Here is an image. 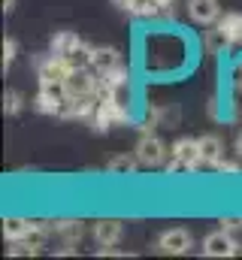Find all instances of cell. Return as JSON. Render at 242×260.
I'll return each instance as SVG.
<instances>
[{
	"label": "cell",
	"mask_w": 242,
	"mask_h": 260,
	"mask_svg": "<svg viewBox=\"0 0 242 260\" xmlns=\"http://www.w3.org/2000/svg\"><path fill=\"white\" fill-rule=\"evenodd\" d=\"M200 251H203L206 257H233V254H236V239H233L230 230L221 227V230H212V233L203 236Z\"/></svg>",
	"instance_id": "6da1fadb"
},
{
	"label": "cell",
	"mask_w": 242,
	"mask_h": 260,
	"mask_svg": "<svg viewBox=\"0 0 242 260\" xmlns=\"http://www.w3.org/2000/svg\"><path fill=\"white\" fill-rule=\"evenodd\" d=\"M133 154H136L139 167H161V164L167 160V145H164V142H161L158 136L145 133V136H142V139L136 142Z\"/></svg>",
	"instance_id": "7a4b0ae2"
},
{
	"label": "cell",
	"mask_w": 242,
	"mask_h": 260,
	"mask_svg": "<svg viewBox=\"0 0 242 260\" xmlns=\"http://www.w3.org/2000/svg\"><path fill=\"white\" fill-rule=\"evenodd\" d=\"M158 248L164 254H188L194 248V236L185 227H170V230H164L158 236Z\"/></svg>",
	"instance_id": "3957f363"
},
{
	"label": "cell",
	"mask_w": 242,
	"mask_h": 260,
	"mask_svg": "<svg viewBox=\"0 0 242 260\" xmlns=\"http://www.w3.org/2000/svg\"><path fill=\"white\" fill-rule=\"evenodd\" d=\"M188 18L194 24H215L221 18V3L218 0H188Z\"/></svg>",
	"instance_id": "277c9868"
},
{
	"label": "cell",
	"mask_w": 242,
	"mask_h": 260,
	"mask_svg": "<svg viewBox=\"0 0 242 260\" xmlns=\"http://www.w3.org/2000/svg\"><path fill=\"white\" fill-rule=\"evenodd\" d=\"M94 239H97L100 248H112V245H118L121 239H124V224L115 221V218H103V221H97V224H94Z\"/></svg>",
	"instance_id": "5b68a950"
},
{
	"label": "cell",
	"mask_w": 242,
	"mask_h": 260,
	"mask_svg": "<svg viewBox=\"0 0 242 260\" xmlns=\"http://www.w3.org/2000/svg\"><path fill=\"white\" fill-rule=\"evenodd\" d=\"M173 160L182 164V170H194L200 164V139L185 136L179 142H173Z\"/></svg>",
	"instance_id": "8992f818"
},
{
	"label": "cell",
	"mask_w": 242,
	"mask_h": 260,
	"mask_svg": "<svg viewBox=\"0 0 242 260\" xmlns=\"http://www.w3.org/2000/svg\"><path fill=\"white\" fill-rule=\"evenodd\" d=\"M121 64L118 52L112 49V46H100V49H91V67L97 70V73H103V76H109V73H115Z\"/></svg>",
	"instance_id": "52a82bcc"
},
{
	"label": "cell",
	"mask_w": 242,
	"mask_h": 260,
	"mask_svg": "<svg viewBox=\"0 0 242 260\" xmlns=\"http://www.w3.org/2000/svg\"><path fill=\"white\" fill-rule=\"evenodd\" d=\"M67 91H70V97H91L94 79H91L85 70H73V73L67 76Z\"/></svg>",
	"instance_id": "ba28073f"
},
{
	"label": "cell",
	"mask_w": 242,
	"mask_h": 260,
	"mask_svg": "<svg viewBox=\"0 0 242 260\" xmlns=\"http://www.w3.org/2000/svg\"><path fill=\"white\" fill-rule=\"evenodd\" d=\"M221 154H224V142L215 136V133H209V136H200V164H218L221 160Z\"/></svg>",
	"instance_id": "9c48e42d"
},
{
	"label": "cell",
	"mask_w": 242,
	"mask_h": 260,
	"mask_svg": "<svg viewBox=\"0 0 242 260\" xmlns=\"http://www.w3.org/2000/svg\"><path fill=\"white\" fill-rule=\"evenodd\" d=\"M34 227H37V221H27V218H6V221H3V236H6L9 242H18V239H27Z\"/></svg>",
	"instance_id": "30bf717a"
},
{
	"label": "cell",
	"mask_w": 242,
	"mask_h": 260,
	"mask_svg": "<svg viewBox=\"0 0 242 260\" xmlns=\"http://www.w3.org/2000/svg\"><path fill=\"white\" fill-rule=\"evenodd\" d=\"M218 30L227 43H236L242 40V15L239 12H227L224 18H218Z\"/></svg>",
	"instance_id": "8fae6325"
},
{
	"label": "cell",
	"mask_w": 242,
	"mask_h": 260,
	"mask_svg": "<svg viewBox=\"0 0 242 260\" xmlns=\"http://www.w3.org/2000/svg\"><path fill=\"white\" fill-rule=\"evenodd\" d=\"M82 46H85V43H82L76 34H67V30L58 34V37H52V52H55V55H64V58L73 55V52H79Z\"/></svg>",
	"instance_id": "7c38bea8"
},
{
	"label": "cell",
	"mask_w": 242,
	"mask_h": 260,
	"mask_svg": "<svg viewBox=\"0 0 242 260\" xmlns=\"http://www.w3.org/2000/svg\"><path fill=\"white\" fill-rule=\"evenodd\" d=\"M136 167H139L136 154H133V157H130V154H115V157L106 164V170H109L112 176H130V173H136Z\"/></svg>",
	"instance_id": "4fadbf2b"
},
{
	"label": "cell",
	"mask_w": 242,
	"mask_h": 260,
	"mask_svg": "<svg viewBox=\"0 0 242 260\" xmlns=\"http://www.w3.org/2000/svg\"><path fill=\"white\" fill-rule=\"evenodd\" d=\"M55 230H58L60 236H67L70 242H73V239H82V224H79V221H60Z\"/></svg>",
	"instance_id": "5bb4252c"
},
{
	"label": "cell",
	"mask_w": 242,
	"mask_h": 260,
	"mask_svg": "<svg viewBox=\"0 0 242 260\" xmlns=\"http://www.w3.org/2000/svg\"><path fill=\"white\" fill-rule=\"evenodd\" d=\"M3 109H6V115H18L21 112V94L18 91H6L3 94Z\"/></svg>",
	"instance_id": "9a60e30c"
},
{
	"label": "cell",
	"mask_w": 242,
	"mask_h": 260,
	"mask_svg": "<svg viewBox=\"0 0 242 260\" xmlns=\"http://www.w3.org/2000/svg\"><path fill=\"white\" fill-rule=\"evenodd\" d=\"M15 49H18V43H15L12 37H6V40H3V67H9L15 61Z\"/></svg>",
	"instance_id": "2e32d148"
},
{
	"label": "cell",
	"mask_w": 242,
	"mask_h": 260,
	"mask_svg": "<svg viewBox=\"0 0 242 260\" xmlns=\"http://www.w3.org/2000/svg\"><path fill=\"white\" fill-rule=\"evenodd\" d=\"M215 170H218V173H230V176H236V173H239V164H233V160H218Z\"/></svg>",
	"instance_id": "e0dca14e"
},
{
	"label": "cell",
	"mask_w": 242,
	"mask_h": 260,
	"mask_svg": "<svg viewBox=\"0 0 242 260\" xmlns=\"http://www.w3.org/2000/svg\"><path fill=\"white\" fill-rule=\"evenodd\" d=\"M221 227L233 233V230H239V227H242V221H239V218H221Z\"/></svg>",
	"instance_id": "ac0fdd59"
},
{
	"label": "cell",
	"mask_w": 242,
	"mask_h": 260,
	"mask_svg": "<svg viewBox=\"0 0 242 260\" xmlns=\"http://www.w3.org/2000/svg\"><path fill=\"white\" fill-rule=\"evenodd\" d=\"M233 151H236V157L242 160V130L236 133V139H233Z\"/></svg>",
	"instance_id": "d6986e66"
},
{
	"label": "cell",
	"mask_w": 242,
	"mask_h": 260,
	"mask_svg": "<svg viewBox=\"0 0 242 260\" xmlns=\"http://www.w3.org/2000/svg\"><path fill=\"white\" fill-rule=\"evenodd\" d=\"M3 9H6V12H12V9H15V0H3Z\"/></svg>",
	"instance_id": "ffe728a7"
},
{
	"label": "cell",
	"mask_w": 242,
	"mask_h": 260,
	"mask_svg": "<svg viewBox=\"0 0 242 260\" xmlns=\"http://www.w3.org/2000/svg\"><path fill=\"white\" fill-rule=\"evenodd\" d=\"M155 3H170V0H155Z\"/></svg>",
	"instance_id": "44dd1931"
}]
</instances>
